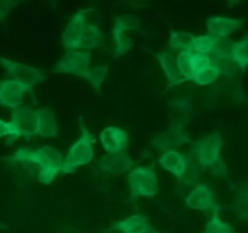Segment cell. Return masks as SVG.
I'll return each mask as SVG.
<instances>
[{"label": "cell", "instance_id": "obj_1", "mask_svg": "<svg viewBox=\"0 0 248 233\" xmlns=\"http://www.w3.org/2000/svg\"><path fill=\"white\" fill-rule=\"evenodd\" d=\"M12 157L27 161L38 167V181L43 185H51L62 171L63 156L52 146H41L36 150L21 147Z\"/></svg>", "mask_w": 248, "mask_h": 233}, {"label": "cell", "instance_id": "obj_2", "mask_svg": "<svg viewBox=\"0 0 248 233\" xmlns=\"http://www.w3.org/2000/svg\"><path fill=\"white\" fill-rule=\"evenodd\" d=\"M80 123V137L68 150L65 157H63L62 175L72 174L81 166L89 164L94 157V135L89 131V128L79 121Z\"/></svg>", "mask_w": 248, "mask_h": 233}, {"label": "cell", "instance_id": "obj_3", "mask_svg": "<svg viewBox=\"0 0 248 233\" xmlns=\"http://www.w3.org/2000/svg\"><path fill=\"white\" fill-rule=\"evenodd\" d=\"M130 196L128 202L133 203L142 197L152 198L159 192V183H157L156 169L155 164L137 167L131 169L127 175Z\"/></svg>", "mask_w": 248, "mask_h": 233}, {"label": "cell", "instance_id": "obj_4", "mask_svg": "<svg viewBox=\"0 0 248 233\" xmlns=\"http://www.w3.org/2000/svg\"><path fill=\"white\" fill-rule=\"evenodd\" d=\"M222 147V134L219 131H215L211 134L194 142L189 155L198 162L202 171H210L216 163L222 160L220 157Z\"/></svg>", "mask_w": 248, "mask_h": 233}, {"label": "cell", "instance_id": "obj_5", "mask_svg": "<svg viewBox=\"0 0 248 233\" xmlns=\"http://www.w3.org/2000/svg\"><path fill=\"white\" fill-rule=\"evenodd\" d=\"M0 64L4 67L7 74L12 77V80L21 84L27 92H31L34 86L41 84L46 80V75L41 70L16 60L0 58Z\"/></svg>", "mask_w": 248, "mask_h": 233}, {"label": "cell", "instance_id": "obj_6", "mask_svg": "<svg viewBox=\"0 0 248 233\" xmlns=\"http://www.w3.org/2000/svg\"><path fill=\"white\" fill-rule=\"evenodd\" d=\"M90 63H91V51H68L61 58L60 62L52 68V72L56 74L75 75L84 79L90 69Z\"/></svg>", "mask_w": 248, "mask_h": 233}, {"label": "cell", "instance_id": "obj_7", "mask_svg": "<svg viewBox=\"0 0 248 233\" xmlns=\"http://www.w3.org/2000/svg\"><path fill=\"white\" fill-rule=\"evenodd\" d=\"M184 203L188 208L195 210H201L208 214H215L219 213L222 209V205L217 203L215 197V193L210 190L206 184H198L188 195L184 198Z\"/></svg>", "mask_w": 248, "mask_h": 233}, {"label": "cell", "instance_id": "obj_8", "mask_svg": "<svg viewBox=\"0 0 248 233\" xmlns=\"http://www.w3.org/2000/svg\"><path fill=\"white\" fill-rule=\"evenodd\" d=\"M191 142L189 133L179 126H170L165 132L155 135L152 140V146L157 151L165 152L173 151L179 146L188 144Z\"/></svg>", "mask_w": 248, "mask_h": 233}, {"label": "cell", "instance_id": "obj_9", "mask_svg": "<svg viewBox=\"0 0 248 233\" xmlns=\"http://www.w3.org/2000/svg\"><path fill=\"white\" fill-rule=\"evenodd\" d=\"M232 41L228 39H219L215 51L210 56L211 63L213 67H216L220 75H224L227 77H232L240 72L239 67L230 55V47H232Z\"/></svg>", "mask_w": 248, "mask_h": 233}, {"label": "cell", "instance_id": "obj_10", "mask_svg": "<svg viewBox=\"0 0 248 233\" xmlns=\"http://www.w3.org/2000/svg\"><path fill=\"white\" fill-rule=\"evenodd\" d=\"M92 9H81L72 17L62 35V45L65 50L74 51L79 48L80 40L86 26V15Z\"/></svg>", "mask_w": 248, "mask_h": 233}, {"label": "cell", "instance_id": "obj_11", "mask_svg": "<svg viewBox=\"0 0 248 233\" xmlns=\"http://www.w3.org/2000/svg\"><path fill=\"white\" fill-rule=\"evenodd\" d=\"M18 138L23 137L29 140L36 135V114L35 109L24 108L11 110V121Z\"/></svg>", "mask_w": 248, "mask_h": 233}, {"label": "cell", "instance_id": "obj_12", "mask_svg": "<svg viewBox=\"0 0 248 233\" xmlns=\"http://www.w3.org/2000/svg\"><path fill=\"white\" fill-rule=\"evenodd\" d=\"M26 93L27 89L15 80H1L0 81V106H5L11 110L21 108Z\"/></svg>", "mask_w": 248, "mask_h": 233}, {"label": "cell", "instance_id": "obj_13", "mask_svg": "<svg viewBox=\"0 0 248 233\" xmlns=\"http://www.w3.org/2000/svg\"><path fill=\"white\" fill-rule=\"evenodd\" d=\"M135 166V161L126 151L119 154H107L97 161L96 167L99 171L109 174H123Z\"/></svg>", "mask_w": 248, "mask_h": 233}, {"label": "cell", "instance_id": "obj_14", "mask_svg": "<svg viewBox=\"0 0 248 233\" xmlns=\"http://www.w3.org/2000/svg\"><path fill=\"white\" fill-rule=\"evenodd\" d=\"M99 140L108 154H119L126 151L128 145V135L123 128L116 126L106 127L99 134Z\"/></svg>", "mask_w": 248, "mask_h": 233}, {"label": "cell", "instance_id": "obj_15", "mask_svg": "<svg viewBox=\"0 0 248 233\" xmlns=\"http://www.w3.org/2000/svg\"><path fill=\"white\" fill-rule=\"evenodd\" d=\"M108 231H118L120 233H164L155 230L147 215L140 213L115 222L109 227Z\"/></svg>", "mask_w": 248, "mask_h": 233}, {"label": "cell", "instance_id": "obj_16", "mask_svg": "<svg viewBox=\"0 0 248 233\" xmlns=\"http://www.w3.org/2000/svg\"><path fill=\"white\" fill-rule=\"evenodd\" d=\"M171 126L186 127L191 121L194 115V105L190 98H179L167 103Z\"/></svg>", "mask_w": 248, "mask_h": 233}, {"label": "cell", "instance_id": "obj_17", "mask_svg": "<svg viewBox=\"0 0 248 233\" xmlns=\"http://www.w3.org/2000/svg\"><path fill=\"white\" fill-rule=\"evenodd\" d=\"M242 26V19L229 18V17L213 16L206 22L207 34L217 39H227Z\"/></svg>", "mask_w": 248, "mask_h": 233}, {"label": "cell", "instance_id": "obj_18", "mask_svg": "<svg viewBox=\"0 0 248 233\" xmlns=\"http://www.w3.org/2000/svg\"><path fill=\"white\" fill-rule=\"evenodd\" d=\"M189 157L188 154H182L176 151H167L162 154L159 159V164L167 172L173 174L177 179H181L186 174L188 168Z\"/></svg>", "mask_w": 248, "mask_h": 233}, {"label": "cell", "instance_id": "obj_19", "mask_svg": "<svg viewBox=\"0 0 248 233\" xmlns=\"http://www.w3.org/2000/svg\"><path fill=\"white\" fill-rule=\"evenodd\" d=\"M36 135L44 139H51L58 134V125L53 111L48 108L35 109Z\"/></svg>", "mask_w": 248, "mask_h": 233}, {"label": "cell", "instance_id": "obj_20", "mask_svg": "<svg viewBox=\"0 0 248 233\" xmlns=\"http://www.w3.org/2000/svg\"><path fill=\"white\" fill-rule=\"evenodd\" d=\"M154 57L159 62L160 67H161L162 72H164L165 76H166L167 82H169L167 88H171V87L177 86V85L186 81L181 76V74H179L178 68H177L176 57H174L173 53L170 52V51H164V52L154 53Z\"/></svg>", "mask_w": 248, "mask_h": 233}, {"label": "cell", "instance_id": "obj_21", "mask_svg": "<svg viewBox=\"0 0 248 233\" xmlns=\"http://www.w3.org/2000/svg\"><path fill=\"white\" fill-rule=\"evenodd\" d=\"M230 55L239 67L240 72H246L248 67V33L245 34L241 40L232 41V47H230Z\"/></svg>", "mask_w": 248, "mask_h": 233}, {"label": "cell", "instance_id": "obj_22", "mask_svg": "<svg viewBox=\"0 0 248 233\" xmlns=\"http://www.w3.org/2000/svg\"><path fill=\"white\" fill-rule=\"evenodd\" d=\"M104 35L101 31V29L97 26L91 23H86L82 33L81 40H80L79 48L78 50H85V51H91L94 47L99 45L103 40Z\"/></svg>", "mask_w": 248, "mask_h": 233}, {"label": "cell", "instance_id": "obj_23", "mask_svg": "<svg viewBox=\"0 0 248 233\" xmlns=\"http://www.w3.org/2000/svg\"><path fill=\"white\" fill-rule=\"evenodd\" d=\"M138 31L142 33L140 28V21L135 15H121L114 18L111 33H124L126 31Z\"/></svg>", "mask_w": 248, "mask_h": 233}, {"label": "cell", "instance_id": "obj_24", "mask_svg": "<svg viewBox=\"0 0 248 233\" xmlns=\"http://www.w3.org/2000/svg\"><path fill=\"white\" fill-rule=\"evenodd\" d=\"M194 36L188 31H179L171 30L170 33L169 45L172 50L174 51H191V45H193Z\"/></svg>", "mask_w": 248, "mask_h": 233}, {"label": "cell", "instance_id": "obj_25", "mask_svg": "<svg viewBox=\"0 0 248 233\" xmlns=\"http://www.w3.org/2000/svg\"><path fill=\"white\" fill-rule=\"evenodd\" d=\"M219 39L212 35H199L194 36L193 45H191V52L202 53V55H211L215 51Z\"/></svg>", "mask_w": 248, "mask_h": 233}, {"label": "cell", "instance_id": "obj_26", "mask_svg": "<svg viewBox=\"0 0 248 233\" xmlns=\"http://www.w3.org/2000/svg\"><path fill=\"white\" fill-rule=\"evenodd\" d=\"M107 75H108V65H96V67L90 68L84 79L89 81L94 91L99 92L104 80L107 79Z\"/></svg>", "mask_w": 248, "mask_h": 233}, {"label": "cell", "instance_id": "obj_27", "mask_svg": "<svg viewBox=\"0 0 248 233\" xmlns=\"http://www.w3.org/2000/svg\"><path fill=\"white\" fill-rule=\"evenodd\" d=\"M219 76L220 74L217 68L213 67V65H210V67L195 73L193 75V77H191L190 81L195 82L199 86H207V85L213 84Z\"/></svg>", "mask_w": 248, "mask_h": 233}, {"label": "cell", "instance_id": "obj_28", "mask_svg": "<svg viewBox=\"0 0 248 233\" xmlns=\"http://www.w3.org/2000/svg\"><path fill=\"white\" fill-rule=\"evenodd\" d=\"M114 40V52L115 58L121 57L133 48V41L124 33H111Z\"/></svg>", "mask_w": 248, "mask_h": 233}, {"label": "cell", "instance_id": "obj_29", "mask_svg": "<svg viewBox=\"0 0 248 233\" xmlns=\"http://www.w3.org/2000/svg\"><path fill=\"white\" fill-rule=\"evenodd\" d=\"M191 53H193L191 51H181L176 57L178 72L186 81H190L191 77H193V70L190 67Z\"/></svg>", "mask_w": 248, "mask_h": 233}, {"label": "cell", "instance_id": "obj_30", "mask_svg": "<svg viewBox=\"0 0 248 233\" xmlns=\"http://www.w3.org/2000/svg\"><path fill=\"white\" fill-rule=\"evenodd\" d=\"M203 233H235L232 225L224 222L219 218V213H215L206 225Z\"/></svg>", "mask_w": 248, "mask_h": 233}, {"label": "cell", "instance_id": "obj_31", "mask_svg": "<svg viewBox=\"0 0 248 233\" xmlns=\"http://www.w3.org/2000/svg\"><path fill=\"white\" fill-rule=\"evenodd\" d=\"M212 65L211 63V58L208 55H202V53H191L190 57V67L191 70H193V75L195 73L200 72V70L205 69V68Z\"/></svg>", "mask_w": 248, "mask_h": 233}, {"label": "cell", "instance_id": "obj_32", "mask_svg": "<svg viewBox=\"0 0 248 233\" xmlns=\"http://www.w3.org/2000/svg\"><path fill=\"white\" fill-rule=\"evenodd\" d=\"M5 137H6L7 145L14 144V143L18 139V135H17L12 123L0 118V138H5Z\"/></svg>", "mask_w": 248, "mask_h": 233}, {"label": "cell", "instance_id": "obj_33", "mask_svg": "<svg viewBox=\"0 0 248 233\" xmlns=\"http://www.w3.org/2000/svg\"><path fill=\"white\" fill-rule=\"evenodd\" d=\"M230 209L236 214V217L240 220L248 221V202H246V201L240 197H236V200L230 205Z\"/></svg>", "mask_w": 248, "mask_h": 233}, {"label": "cell", "instance_id": "obj_34", "mask_svg": "<svg viewBox=\"0 0 248 233\" xmlns=\"http://www.w3.org/2000/svg\"><path fill=\"white\" fill-rule=\"evenodd\" d=\"M21 1H12V0H0V22H4L9 16L11 10L18 5Z\"/></svg>", "mask_w": 248, "mask_h": 233}, {"label": "cell", "instance_id": "obj_35", "mask_svg": "<svg viewBox=\"0 0 248 233\" xmlns=\"http://www.w3.org/2000/svg\"><path fill=\"white\" fill-rule=\"evenodd\" d=\"M237 197L242 198V200H245L246 202H248V185L240 189L239 193H237Z\"/></svg>", "mask_w": 248, "mask_h": 233}, {"label": "cell", "instance_id": "obj_36", "mask_svg": "<svg viewBox=\"0 0 248 233\" xmlns=\"http://www.w3.org/2000/svg\"><path fill=\"white\" fill-rule=\"evenodd\" d=\"M6 225H2V224H0V229H6Z\"/></svg>", "mask_w": 248, "mask_h": 233}]
</instances>
